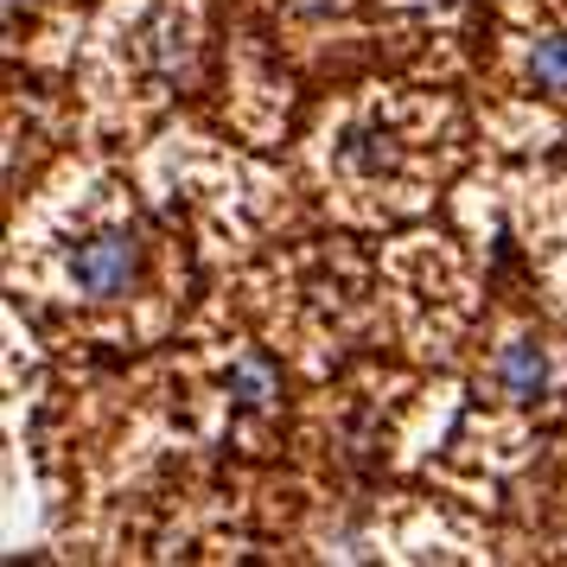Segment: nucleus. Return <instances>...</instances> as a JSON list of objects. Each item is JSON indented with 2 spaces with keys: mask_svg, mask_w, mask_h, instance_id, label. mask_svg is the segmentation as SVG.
<instances>
[{
  "mask_svg": "<svg viewBox=\"0 0 567 567\" xmlns=\"http://www.w3.org/2000/svg\"><path fill=\"white\" fill-rule=\"evenodd\" d=\"M64 275H71V287H78V293L109 300V293H122V287L141 275V243H134V230H96V236H83L78 249H71V261H64Z\"/></svg>",
  "mask_w": 567,
  "mask_h": 567,
  "instance_id": "obj_1",
  "label": "nucleus"
},
{
  "mask_svg": "<svg viewBox=\"0 0 567 567\" xmlns=\"http://www.w3.org/2000/svg\"><path fill=\"white\" fill-rule=\"evenodd\" d=\"M128 52H134V64H147L154 78H179L185 58H192V27H185V13H173V7H147V13L134 20Z\"/></svg>",
  "mask_w": 567,
  "mask_h": 567,
  "instance_id": "obj_2",
  "label": "nucleus"
},
{
  "mask_svg": "<svg viewBox=\"0 0 567 567\" xmlns=\"http://www.w3.org/2000/svg\"><path fill=\"white\" fill-rule=\"evenodd\" d=\"M497 383L511 389L516 402H536L542 389H548V351H542L536 338H516L497 351Z\"/></svg>",
  "mask_w": 567,
  "mask_h": 567,
  "instance_id": "obj_3",
  "label": "nucleus"
},
{
  "mask_svg": "<svg viewBox=\"0 0 567 567\" xmlns=\"http://www.w3.org/2000/svg\"><path fill=\"white\" fill-rule=\"evenodd\" d=\"M230 395L243 402V409H268V402H275V370H268L261 358H243L230 370Z\"/></svg>",
  "mask_w": 567,
  "mask_h": 567,
  "instance_id": "obj_5",
  "label": "nucleus"
},
{
  "mask_svg": "<svg viewBox=\"0 0 567 567\" xmlns=\"http://www.w3.org/2000/svg\"><path fill=\"white\" fill-rule=\"evenodd\" d=\"M523 71H529V83H536V90L567 96V39H561V32L536 39V45H529V58H523Z\"/></svg>",
  "mask_w": 567,
  "mask_h": 567,
  "instance_id": "obj_4",
  "label": "nucleus"
}]
</instances>
